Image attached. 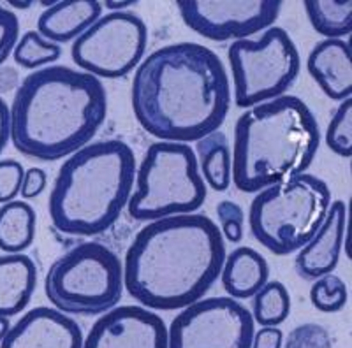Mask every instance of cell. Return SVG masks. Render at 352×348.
<instances>
[{"mask_svg": "<svg viewBox=\"0 0 352 348\" xmlns=\"http://www.w3.org/2000/svg\"><path fill=\"white\" fill-rule=\"evenodd\" d=\"M217 216L222 225V237L231 243H240L243 240V209L232 200H220L217 205Z\"/></svg>", "mask_w": 352, "mask_h": 348, "instance_id": "cell-28", "label": "cell"}, {"mask_svg": "<svg viewBox=\"0 0 352 348\" xmlns=\"http://www.w3.org/2000/svg\"><path fill=\"white\" fill-rule=\"evenodd\" d=\"M197 167H201L203 180L215 190L226 192L231 185V148L224 132L210 134L197 141Z\"/></svg>", "mask_w": 352, "mask_h": 348, "instance_id": "cell-21", "label": "cell"}, {"mask_svg": "<svg viewBox=\"0 0 352 348\" xmlns=\"http://www.w3.org/2000/svg\"><path fill=\"white\" fill-rule=\"evenodd\" d=\"M25 169L18 161H0V205H8L20 194Z\"/></svg>", "mask_w": 352, "mask_h": 348, "instance_id": "cell-29", "label": "cell"}, {"mask_svg": "<svg viewBox=\"0 0 352 348\" xmlns=\"http://www.w3.org/2000/svg\"><path fill=\"white\" fill-rule=\"evenodd\" d=\"M284 343V332L278 327H263L254 332L252 347L250 348H282Z\"/></svg>", "mask_w": 352, "mask_h": 348, "instance_id": "cell-32", "label": "cell"}, {"mask_svg": "<svg viewBox=\"0 0 352 348\" xmlns=\"http://www.w3.org/2000/svg\"><path fill=\"white\" fill-rule=\"evenodd\" d=\"M20 39V20L9 8L0 4V67L4 65Z\"/></svg>", "mask_w": 352, "mask_h": 348, "instance_id": "cell-30", "label": "cell"}, {"mask_svg": "<svg viewBox=\"0 0 352 348\" xmlns=\"http://www.w3.org/2000/svg\"><path fill=\"white\" fill-rule=\"evenodd\" d=\"M132 111L150 136L194 143L217 132L231 108V84L213 49L175 43L150 53L136 67Z\"/></svg>", "mask_w": 352, "mask_h": 348, "instance_id": "cell-1", "label": "cell"}, {"mask_svg": "<svg viewBox=\"0 0 352 348\" xmlns=\"http://www.w3.org/2000/svg\"><path fill=\"white\" fill-rule=\"evenodd\" d=\"M347 234V205L344 200L331 202L324 222L316 236L298 252L294 266L303 280L331 275L340 260L344 236Z\"/></svg>", "mask_w": 352, "mask_h": 348, "instance_id": "cell-15", "label": "cell"}, {"mask_svg": "<svg viewBox=\"0 0 352 348\" xmlns=\"http://www.w3.org/2000/svg\"><path fill=\"white\" fill-rule=\"evenodd\" d=\"M291 313V296L280 281H268L254 296L252 318L264 327H276L287 321Z\"/></svg>", "mask_w": 352, "mask_h": 348, "instance_id": "cell-23", "label": "cell"}, {"mask_svg": "<svg viewBox=\"0 0 352 348\" xmlns=\"http://www.w3.org/2000/svg\"><path fill=\"white\" fill-rule=\"evenodd\" d=\"M148 45V28L138 14L108 12L74 39L72 62L96 78L118 80L140 65Z\"/></svg>", "mask_w": 352, "mask_h": 348, "instance_id": "cell-10", "label": "cell"}, {"mask_svg": "<svg viewBox=\"0 0 352 348\" xmlns=\"http://www.w3.org/2000/svg\"><path fill=\"white\" fill-rule=\"evenodd\" d=\"M9 113L14 148L28 159L55 162L96 137L108 116V92L88 72L43 67L21 80Z\"/></svg>", "mask_w": 352, "mask_h": 348, "instance_id": "cell-3", "label": "cell"}, {"mask_svg": "<svg viewBox=\"0 0 352 348\" xmlns=\"http://www.w3.org/2000/svg\"><path fill=\"white\" fill-rule=\"evenodd\" d=\"M307 69L329 99H351L352 51L347 40L324 39L317 43L307 58Z\"/></svg>", "mask_w": 352, "mask_h": 348, "instance_id": "cell-16", "label": "cell"}, {"mask_svg": "<svg viewBox=\"0 0 352 348\" xmlns=\"http://www.w3.org/2000/svg\"><path fill=\"white\" fill-rule=\"evenodd\" d=\"M270 266L257 250L240 246L226 255L220 271L222 287L232 299L254 297L268 283Z\"/></svg>", "mask_w": 352, "mask_h": 348, "instance_id": "cell-19", "label": "cell"}, {"mask_svg": "<svg viewBox=\"0 0 352 348\" xmlns=\"http://www.w3.org/2000/svg\"><path fill=\"white\" fill-rule=\"evenodd\" d=\"M234 104L250 109L285 95L300 76L301 58L284 28L270 27L259 39L234 40L228 49Z\"/></svg>", "mask_w": 352, "mask_h": 348, "instance_id": "cell-9", "label": "cell"}, {"mask_svg": "<svg viewBox=\"0 0 352 348\" xmlns=\"http://www.w3.org/2000/svg\"><path fill=\"white\" fill-rule=\"evenodd\" d=\"M37 287V268L25 253L0 257V316L11 318L25 310Z\"/></svg>", "mask_w": 352, "mask_h": 348, "instance_id": "cell-18", "label": "cell"}, {"mask_svg": "<svg viewBox=\"0 0 352 348\" xmlns=\"http://www.w3.org/2000/svg\"><path fill=\"white\" fill-rule=\"evenodd\" d=\"M310 301L319 312L336 313L344 310L349 301V290L345 281L335 275H324L317 278L310 288Z\"/></svg>", "mask_w": 352, "mask_h": 348, "instance_id": "cell-25", "label": "cell"}, {"mask_svg": "<svg viewBox=\"0 0 352 348\" xmlns=\"http://www.w3.org/2000/svg\"><path fill=\"white\" fill-rule=\"evenodd\" d=\"M81 348H168V327L143 306H115L92 325Z\"/></svg>", "mask_w": 352, "mask_h": 348, "instance_id": "cell-13", "label": "cell"}, {"mask_svg": "<svg viewBox=\"0 0 352 348\" xmlns=\"http://www.w3.org/2000/svg\"><path fill=\"white\" fill-rule=\"evenodd\" d=\"M310 25L326 39H342L352 32V0H307Z\"/></svg>", "mask_w": 352, "mask_h": 348, "instance_id": "cell-22", "label": "cell"}, {"mask_svg": "<svg viewBox=\"0 0 352 348\" xmlns=\"http://www.w3.org/2000/svg\"><path fill=\"white\" fill-rule=\"evenodd\" d=\"M320 146L317 118L303 100L282 95L245 109L234 124L231 180L245 194L305 174Z\"/></svg>", "mask_w": 352, "mask_h": 348, "instance_id": "cell-4", "label": "cell"}, {"mask_svg": "<svg viewBox=\"0 0 352 348\" xmlns=\"http://www.w3.org/2000/svg\"><path fill=\"white\" fill-rule=\"evenodd\" d=\"M62 56L60 45L50 43L36 30H28L18 39L16 46L12 49V58L23 69H43L56 62Z\"/></svg>", "mask_w": 352, "mask_h": 348, "instance_id": "cell-24", "label": "cell"}, {"mask_svg": "<svg viewBox=\"0 0 352 348\" xmlns=\"http://www.w3.org/2000/svg\"><path fill=\"white\" fill-rule=\"evenodd\" d=\"M136 192L127 211L138 222H155L196 213L206 200L196 152L188 144L157 141L144 152L136 169Z\"/></svg>", "mask_w": 352, "mask_h": 348, "instance_id": "cell-7", "label": "cell"}, {"mask_svg": "<svg viewBox=\"0 0 352 348\" xmlns=\"http://www.w3.org/2000/svg\"><path fill=\"white\" fill-rule=\"evenodd\" d=\"M280 0H178L184 23L215 43L248 39L268 30L278 20Z\"/></svg>", "mask_w": 352, "mask_h": 348, "instance_id": "cell-12", "label": "cell"}, {"mask_svg": "<svg viewBox=\"0 0 352 348\" xmlns=\"http://www.w3.org/2000/svg\"><path fill=\"white\" fill-rule=\"evenodd\" d=\"M20 72L16 67H11V65H2L0 67V97L2 93H9L12 90L20 86Z\"/></svg>", "mask_w": 352, "mask_h": 348, "instance_id": "cell-33", "label": "cell"}, {"mask_svg": "<svg viewBox=\"0 0 352 348\" xmlns=\"http://www.w3.org/2000/svg\"><path fill=\"white\" fill-rule=\"evenodd\" d=\"M9 139H11V113L4 97H0V153L6 150Z\"/></svg>", "mask_w": 352, "mask_h": 348, "instance_id": "cell-34", "label": "cell"}, {"mask_svg": "<svg viewBox=\"0 0 352 348\" xmlns=\"http://www.w3.org/2000/svg\"><path fill=\"white\" fill-rule=\"evenodd\" d=\"M11 329V324H9V318H4V316H0V343L4 340V336L8 334V331Z\"/></svg>", "mask_w": 352, "mask_h": 348, "instance_id": "cell-36", "label": "cell"}, {"mask_svg": "<svg viewBox=\"0 0 352 348\" xmlns=\"http://www.w3.org/2000/svg\"><path fill=\"white\" fill-rule=\"evenodd\" d=\"M44 292L55 310L69 315H102L120 303L124 266L109 246L81 243L50 266Z\"/></svg>", "mask_w": 352, "mask_h": 348, "instance_id": "cell-8", "label": "cell"}, {"mask_svg": "<svg viewBox=\"0 0 352 348\" xmlns=\"http://www.w3.org/2000/svg\"><path fill=\"white\" fill-rule=\"evenodd\" d=\"M9 5H12V8H18V9H27L30 8V5H34V2H28V4H20V2H11Z\"/></svg>", "mask_w": 352, "mask_h": 348, "instance_id": "cell-37", "label": "cell"}, {"mask_svg": "<svg viewBox=\"0 0 352 348\" xmlns=\"http://www.w3.org/2000/svg\"><path fill=\"white\" fill-rule=\"evenodd\" d=\"M48 187V174L41 167H30L25 171L23 183H21V197L23 199H34L41 196Z\"/></svg>", "mask_w": 352, "mask_h": 348, "instance_id": "cell-31", "label": "cell"}, {"mask_svg": "<svg viewBox=\"0 0 352 348\" xmlns=\"http://www.w3.org/2000/svg\"><path fill=\"white\" fill-rule=\"evenodd\" d=\"M252 313L232 297H206L182 310L168 329V348H250Z\"/></svg>", "mask_w": 352, "mask_h": 348, "instance_id": "cell-11", "label": "cell"}, {"mask_svg": "<svg viewBox=\"0 0 352 348\" xmlns=\"http://www.w3.org/2000/svg\"><path fill=\"white\" fill-rule=\"evenodd\" d=\"M136 2H106V8L111 9L113 12H122L127 8H134Z\"/></svg>", "mask_w": 352, "mask_h": 348, "instance_id": "cell-35", "label": "cell"}, {"mask_svg": "<svg viewBox=\"0 0 352 348\" xmlns=\"http://www.w3.org/2000/svg\"><path fill=\"white\" fill-rule=\"evenodd\" d=\"M36 211L23 200H11L0 206V250L23 253L36 240Z\"/></svg>", "mask_w": 352, "mask_h": 348, "instance_id": "cell-20", "label": "cell"}, {"mask_svg": "<svg viewBox=\"0 0 352 348\" xmlns=\"http://www.w3.org/2000/svg\"><path fill=\"white\" fill-rule=\"evenodd\" d=\"M326 144L336 155L352 156V99L342 100L326 128Z\"/></svg>", "mask_w": 352, "mask_h": 348, "instance_id": "cell-26", "label": "cell"}, {"mask_svg": "<svg viewBox=\"0 0 352 348\" xmlns=\"http://www.w3.org/2000/svg\"><path fill=\"white\" fill-rule=\"evenodd\" d=\"M284 348H333V340L328 329L308 322L289 332Z\"/></svg>", "mask_w": 352, "mask_h": 348, "instance_id": "cell-27", "label": "cell"}, {"mask_svg": "<svg viewBox=\"0 0 352 348\" xmlns=\"http://www.w3.org/2000/svg\"><path fill=\"white\" fill-rule=\"evenodd\" d=\"M136 155L127 143L87 144L60 165L48 199L56 231L67 236H99L115 225L131 199Z\"/></svg>", "mask_w": 352, "mask_h": 348, "instance_id": "cell-5", "label": "cell"}, {"mask_svg": "<svg viewBox=\"0 0 352 348\" xmlns=\"http://www.w3.org/2000/svg\"><path fill=\"white\" fill-rule=\"evenodd\" d=\"M224 260V237L210 216H168L134 236L122 264L124 287L141 306L187 308L215 285Z\"/></svg>", "mask_w": 352, "mask_h": 348, "instance_id": "cell-2", "label": "cell"}, {"mask_svg": "<svg viewBox=\"0 0 352 348\" xmlns=\"http://www.w3.org/2000/svg\"><path fill=\"white\" fill-rule=\"evenodd\" d=\"M102 16L97 0H62L44 9L37 20V32L50 43L74 40Z\"/></svg>", "mask_w": 352, "mask_h": 348, "instance_id": "cell-17", "label": "cell"}, {"mask_svg": "<svg viewBox=\"0 0 352 348\" xmlns=\"http://www.w3.org/2000/svg\"><path fill=\"white\" fill-rule=\"evenodd\" d=\"M83 331L71 316L48 306L25 313L4 336L0 348H81Z\"/></svg>", "mask_w": 352, "mask_h": 348, "instance_id": "cell-14", "label": "cell"}, {"mask_svg": "<svg viewBox=\"0 0 352 348\" xmlns=\"http://www.w3.org/2000/svg\"><path fill=\"white\" fill-rule=\"evenodd\" d=\"M329 206L328 183L305 172L261 190L250 205L248 225L264 248L275 255H291L316 236Z\"/></svg>", "mask_w": 352, "mask_h": 348, "instance_id": "cell-6", "label": "cell"}]
</instances>
